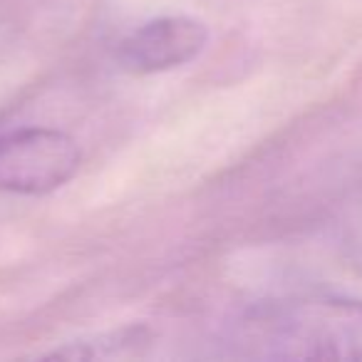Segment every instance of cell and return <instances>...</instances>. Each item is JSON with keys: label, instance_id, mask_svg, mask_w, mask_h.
Instances as JSON below:
<instances>
[{"label": "cell", "instance_id": "obj_1", "mask_svg": "<svg viewBox=\"0 0 362 362\" xmlns=\"http://www.w3.org/2000/svg\"><path fill=\"white\" fill-rule=\"evenodd\" d=\"M236 340L263 360L362 362V300L305 296L266 303L243 315Z\"/></svg>", "mask_w": 362, "mask_h": 362}, {"label": "cell", "instance_id": "obj_2", "mask_svg": "<svg viewBox=\"0 0 362 362\" xmlns=\"http://www.w3.org/2000/svg\"><path fill=\"white\" fill-rule=\"evenodd\" d=\"M80 161L77 141L60 129L25 127L0 134V192L50 194L77 174Z\"/></svg>", "mask_w": 362, "mask_h": 362}, {"label": "cell", "instance_id": "obj_3", "mask_svg": "<svg viewBox=\"0 0 362 362\" xmlns=\"http://www.w3.org/2000/svg\"><path fill=\"white\" fill-rule=\"evenodd\" d=\"M209 45V28L189 16H164L132 30L117 47V62L132 75H156L197 60Z\"/></svg>", "mask_w": 362, "mask_h": 362}, {"label": "cell", "instance_id": "obj_4", "mask_svg": "<svg viewBox=\"0 0 362 362\" xmlns=\"http://www.w3.org/2000/svg\"><path fill=\"white\" fill-rule=\"evenodd\" d=\"M151 345V332L141 325L119 327V330L97 332L92 337L70 340L55 347L45 357L50 360H124L139 357Z\"/></svg>", "mask_w": 362, "mask_h": 362}]
</instances>
